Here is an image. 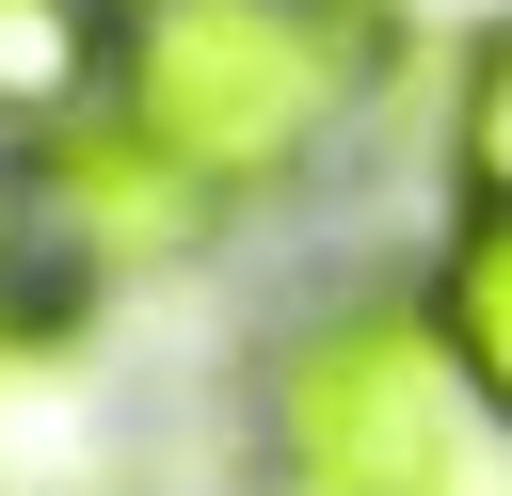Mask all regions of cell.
Instances as JSON below:
<instances>
[{
    "label": "cell",
    "mask_w": 512,
    "mask_h": 496,
    "mask_svg": "<svg viewBox=\"0 0 512 496\" xmlns=\"http://www.w3.org/2000/svg\"><path fill=\"white\" fill-rule=\"evenodd\" d=\"M416 304H432V336L464 352V384L512 416V208H448V240H432Z\"/></svg>",
    "instance_id": "cell-5"
},
{
    "label": "cell",
    "mask_w": 512,
    "mask_h": 496,
    "mask_svg": "<svg viewBox=\"0 0 512 496\" xmlns=\"http://www.w3.org/2000/svg\"><path fill=\"white\" fill-rule=\"evenodd\" d=\"M32 304H64V288L32 272V208H16V160H0V320H32Z\"/></svg>",
    "instance_id": "cell-8"
},
{
    "label": "cell",
    "mask_w": 512,
    "mask_h": 496,
    "mask_svg": "<svg viewBox=\"0 0 512 496\" xmlns=\"http://www.w3.org/2000/svg\"><path fill=\"white\" fill-rule=\"evenodd\" d=\"M16 208H32V272H48L64 304H80V288H144V272H176V256L224 240V192L176 176L128 112H80L64 144H32V160H16Z\"/></svg>",
    "instance_id": "cell-3"
},
{
    "label": "cell",
    "mask_w": 512,
    "mask_h": 496,
    "mask_svg": "<svg viewBox=\"0 0 512 496\" xmlns=\"http://www.w3.org/2000/svg\"><path fill=\"white\" fill-rule=\"evenodd\" d=\"M368 16H384L400 48H448V64H464V48H480V32L512 16V0H368Z\"/></svg>",
    "instance_id": "cell-7"
},
{
    "label": "cell",
    "mask_w": 512,
    "mask_h": 496,
    "mask_svg": "<svg viewBox=\"0 0 512 496\" xmlns=\"http://www.w3.org/2000/svg\"><path fill=\"white\" fill-rule=\"evenodd\" d=\"M112 32L128 0H0V144H64L80 112H112Z\"/></svg>",
    "instance_id": "cell-4"
},
{
    "label": "cell",
    "mask_w": 512,
    "mask_h": 496,
    "mask_svg": "<svg viewBox=\"0 0 512 496\" xmlns=\"http://www.w3.org/2000/svg\"><path fill=\"white\" fill-rule=\"evenodd\" d=\"M272 480L304 496H512V416L464 384L416 288H352L272 352Z\"/></svg>",
    "instance_id": "cell-2"
},
{
    "label": "cell",
    "mask_w": 512,
    "mask_h": 496,
    "mask_svg": "<svg viewBox=\"0 0 512 496\" xmlns=\"http://www.w3.org/2000/svg\"><path fill=\"white\" fill-rule=\"evenodd\" d=\"M448 192L464 208H512V16L448 64Z\"/></svg>",
    "instance_id": "cell-6"
},
{
    "label": "cell",
    "mask_w": 512,
    "mask_h": 496,
    "mask_svg": "<svg viewBox=\"0 0 512 496\" xmlns=\"http://www.w3.org/2000/svg\"><path fill=\"white\" fill-rule=\"evenodd\" d=\"M400 80V32L368 0H128L112 32V112L208 176L224 208L304 192Z\"/></svg>",
    "instance_id": "cell-1"
}]
</instances>
